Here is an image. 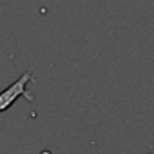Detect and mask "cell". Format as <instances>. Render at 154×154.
Wrapping results in <instances>:
<instances>
[{
  "label": "cell",
  "mask_w": 154,
  "mask_h": 154,
  "mask_svg": "<svg viewBox=\"0 0 154 154\" xmlns=\"http://www.w3.org/2000/svg\"><path fill=\"white\" fill-rule=\"evenodd\" d=\"M32 80H33V72H32V69H29V71L23 72L11 86H8L2 94H0V112L8 110L21 97H24L27 101H33L32 92L26 89V86Z\"/></svg>",
  "instance_id": "1"
}]
</instances>
